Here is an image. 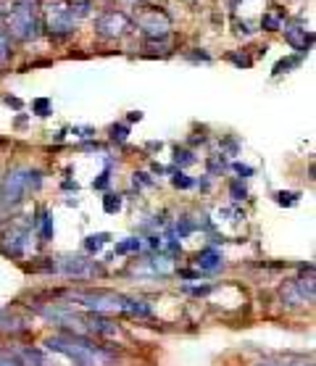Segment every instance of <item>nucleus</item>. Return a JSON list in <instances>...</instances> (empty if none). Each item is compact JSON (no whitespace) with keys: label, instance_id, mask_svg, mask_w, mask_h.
Masks as SVG:
<instances>
[{"label":"nucleus","instance_id":"a211bd4d","mask_svg":"<svg viewBox=\"0 0 316 366\" xmlns=\"http://www.w3.org/2000/svg\"><path fill=\"white\" fill-rule=\"evenodd\" d=\"M176 163H192V155H190V153H179V150H176Z\"/></svg>","mask_w":316,"mask_h":366},{"label":"nucleus","instance_id":"6ab92c4d","mask_svg":"<svg viewBox=\"0 0 316 366\" xmlns=\"http://www.w3.org/2000/svg\"><path fill=\"white\" fill-rule=\"evenodd\" d=\"M0 366H21V364L13 361V359H8V356H0Z\"/></svg>","mask_w":316,"mask_h":366},{"label":"nucleus","instance_id":"aec40b11","mask_svg":"<svg viewBox=\"0 0 316 366\" xmlns=\"http://www.w3.org/2000/svg\"><path fill=\"white\" fill-rule=\"evenodd\" d=\"M277 200H280V203H293L295 195H285V193H280V195H277Z\"/></svg>","mask_w":316,"mask_h":366},{"label":"nucleus","instance_id":"0eeeda50","mask_svg":"<svg viewBox=\"0 0 316 366\" xmlns=\"http://www.w3.org/2000/svg\"><path fill=\"white\" fill-rule=\"evenodd\" d=\"M219 253H213V250H206V253H200L198 255V263H200V266H206V269H216L219 266Z\"/></svg>","mask_w":316,"mask_h":366},{"label":"nucleus","instance_id":"ddd939ff","mask_svg":"<svg viewBox=\"0 0 316 366\" xmlns=\"http://www.w3.org/2000/svg\"><path fill=\"white\" fill-rule=\"evenodd\" d=\"M103 240H106V235H98V237H90L87 240V250H100V245H103Z\"/></svg>","mask_w":316,"mask_h":366},{"label":"nucleus","instance_id":"412c9836","mask_svg":"<svg viewBox=\"0 0 316 366\" xmlns=\"http://www.w3.org/2000/svg\"><path fill=\"white\" fill-rule=\"evenodd\" d=\"M235 169H237L240 174H250V171H253V169H248V166H243V163H235Z\"/></svg>","mask_w":316,"mask_h":366},{"label":"nucleus","instance_id":"9b49d317","mask_svg":"<svg viewBox=\"0 0 316 366\" xmlns=\"http://www.w3.org/2000/svg\"><path fill=\"white\" fill-rule=\"evenodd\" d=\"M137 248H140V240H129V243L116 245V253H129V250H137Z\"/></svg>","mask_w":316,"mask_h":366},{"label":"nucleus","instance_id":"6e6552de","mask_svg":"<svg viewBox=\"0 0 316 366\" xmlns=\"http://www.w3.org/2000/svg\"><path fill=\"white\" fill-rule=\"evenodd\" d=\"M8 53H11V45H8V34L5 29H0V61L8 58Z\"/></svg>","mask_w":316,"mask_h":366},{"label":"nucleus","instance_id":"39448f33","mask_svg":"<svg viewBox=\"0 0 316 366\" xmlns=\"http://www.w3.org/2000/svg\"><path fill=\"white\" fill-rule=\"evenodd\" d=\"M140 29L145 34H151V37H166V32H169V19H166L163 13H158V11H151V13H145L140 16Z\"/></svg>","mask_w":316,"mask_h":366},{"label":"nucleus","instance_id":"4468645a","mask_svg":"<svg viewBox=\"0 0 316 366\" xmlns=\"http://www.w3.org/2000/svg\"><path fill=\"white\" fill-rule=\"evenodd\" d=\"M295 63H298V58H287V61H280L274 66V74H282V69H290V66H295Z\"/></svg>","mask_w":316,"mask_h":366},{"label":"nucleus","instance_id":"423d86ee","mask_svg":"<svg viewBox=\"0 0 316 366\" xmlns=\"http://www.w3.org/2000/svg\"><path fill=\"white\" fill-rule=\"evenodd\" d=\"M285 37H287V42H290L293 48H298V50H306V42L311 40V37H306V29H287Z\"/></svg>","mask_w":316,"mask_h":366},{"label":"nucleus","instance_id":"2eb2a0df","mask_svg":"<svg viewBox=\"0 0 316 366\" xmlns=\"http://www.w3.org/2000/svg\"><path fill=\"white\" fill-rule=\"evenodd\" d=\"M174 185H176V187H190L192 179H187L184 174H176V177H174Z\"/></svg>","mask_w":316,"mask_h":366},{"label":"nucleus","instance_id":"1a4fd4ad","mask_svg":"<svg viewBox=\"0 0 316 366\" xmlns=\"http://www.w3.org/2000/svg\"><path fill=\"white\" fill-rule=\"evenodd\" d=\"M103 208H106L108 214L119 211V208H122V200H119V195H108V198H106V203H103Z\"/></svg>","mask_w":316,"mask_h":366},{"label":"nucleus","instance_id":"4be33fe9","mask_svg":"<svg viewBox=\"0 0 316 366\" xmlns=\"http://www.w3.org/2000/svg\"><path fill=\"white\" fill-rule=\"evenodd\" d=\"M108 185V177H106V174H103V177H100L98 182H95V187H106Z\"/></svg>","mask_w":316,"mask_h":366},{"label":"nucleus","instance_id":"f03ea898","mask_svg":"<svg viewBox=\"0 0 316 366\" xmlns=\"http://www.w3.org/2000/svg\"><path fill=\"white\" fill-rule=\"evenodd\" d=\"M8 26H11V34L18 40H32L37 37V21L32 16V8L21 3L18 8H13V13L8 16Z\"/></svg>","mask_w":316,"mask_h":366},{"label":"nucleus","instance_id":"dca6fc26","mask_svg":"<svg viewBox=\"0 0 316 366\" xmlns=\"http://www.w3.org/2000/svg\"><path fill=\"white\" fill-rule=\"evenodd\" d=\"M114 140H127V126H114Z\"/></svg>","mask_w":316,"mask_h":366},{"label":"nucleus","instance_id":"f257e3e1","mask_svg":"<svg viewBox=\"0 0 316 366\" xmlns=\"http://www.w3.org/2000/svg\"><path fill=\"white\" fill-rule=\"evenodd\" d=\"M37 185H40V174H37V171H32V169H16V171L8 174V179H5L3 198L5 200H18L24 190L37 187Z\"/></svg>","mask_w":316,"mask_h":366},{"label":"nucleus","instance_id":"7ed1b4c3","mask_svg":"<svg viewBox=\"0 0 316 366\" xmlns=\"http://www.w3.org/2000/svg\"><path fill=\"white\" fill-rule=\"evenodd\" d=\"M95 29L103 34V37H122V34L129 29V19H127L124 13L108 11V13H103L95 21Z\"/></svg>","mask_w":316,"mask_h":366},{"label":"nucleus","instance_id":"5701e85b","mask_svg":"<svg viewBox=\"0 0 316 366\" xmlns=\"http://www.w3.org/2000/svg\"><path fill=\"white\" fill-rule=\"evenodd\" d=\"M261 366H293V364H261Z\"/></svg>","mask_w":316,"mask_h":366},{"label":"nucleus","instance_id":"f8f14e48","mask_svg":"<svg viewBox=\"0 0 316 366\" xmlns=\"http://www.w3.org/2000/svg\"><path fill=\"white\" fill-rule=\"evenodd\" d=\"M34 111L40 114V116H48V111H50V103L45 98H40V100H34Z\"/></svg>","mask_w":316,"mask_h":366},{"label":"nucleus","instance_id":"9d476101","mask_svg":"<svg viewBox=\"0 0 316 366\" xmlns=\"http://www.w3.org/2000/svg\"><path fill=\"white\" fill-rule=\"evenodd\" d=\"M261 26H264V29H269V32H274V29H280V19H277V16H264Z\"/></svg>","mask_w":316,"mask_h":366},{"label":"nucleus","instance_id":"f3484780","mask_svg":"<svg viewBox=\"0 0 316 366\" xmlns=\"http://www.w3.org/2000/svg\"><path fill=\"white\" fill-rule=\"evenodd\" d=\"M232 195H235V200H243V198H245V187L232 185Z\"/></svg>","mask_w":316,"mask_h":366},{"label":"nucleus","instance_id":"20e7f679","mask_svg":"<svg viewBox=\"0 0 316 366\" xmlns=\"http://www.w3.org/2000/svg\"><path fill=\"white\" fill-rule=\"evenodd\" d=\"M74 26H77V13H74V8H63V11H50L48 13V29L50 34H71Z\"/></svg>","mask_w":316,"mask_h":366}]
</instances>
